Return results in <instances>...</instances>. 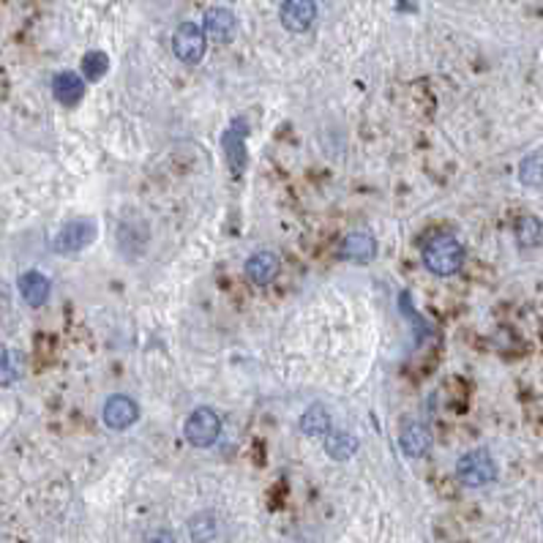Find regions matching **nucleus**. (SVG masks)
Instances as JSON below:
<instances>
[{"label": "nucleus", "mask_w": 543, "mask_h": 543, "mask_svg": "<svg viewBox=\"0 0 543 543\" xmlns=\"http://www.w3.org/2000/svg\"><path fill=\"white\" fill-rule=\"evenodd\" d=\"M424 265L429 273L434 276H454L462 271L464 265V246L459 243V238L448 235V233H440L434 238H429L424 243Z\"/></svg>", "instance_id": "obj_1"}, {"label": "nucleus", "mask_w": 543, "mask_h": 543, "mask_svg": "<svg viewBox=\"0 0 543 543\" xmlns=\"http://www.w3.org/2000/svg\"><path fill=\"white\" fill-rule=\"evenodd\" d=\"M96 235H99V225L93 218H72L52 238V249L57 254H77L85 251L96 241Z\"/></svg>", "instance_id": "obj_2"}, {"label": "nucleus", "mask_w": 543, "mask_h": 543, "mask_svg": "<svg viewBox=\"0 0 543 543\" xmlns=\"http://www.w3.org/2000/svg\"><path fill=\"white\" fill-rule=\"evenodd\" d=\"M183 434H186V440H188L191 445H195V448H210V445H216V440H218V434H221V418H218V412L210 409V407H197V409L186 418Z\"/></svg>", "instance_id": "obj_3"}, {"label": "nucleus", "mask_w": 543, "mask_h": 543, "mask_svg": "<svg viewBox=\"0 0 543 543\" xmlns=\"http://www.w3.org/2000/svg\"><path fill=\"white\" fill-rule=\"evenodd\" d=\"M456 478L470 489H481L497 478V464L486 451H470L456 462Z\"/></svg>", "instance_id": "obj_4"}, {"label": "nucleus", "mask_w": 543, "mask_h": 543, "mask_svg": "<svg viewBox=\"0 0 543 543\" xmlns=\"http://www.w3.org/2000/svg\"><path fill=\"white\" fill-rule=\"evenodd\" d=\"M208 42L205 34L197 22H183L178 25L175 36H172V52L180 63H188V66H197V63L205 57Z\"/></svg>", "instance_id": "obj_5"}, {"label": "nucleus", "mask_w": 543, "mask_h": 543, "mask_svg": "<svg viewBox=\"0 0 543 543\" xmlns=\"http://www.w3.org/2000/svg\"><path fill=\"white\" fill-rule=\"evenodd\" d=\"M246 137L249 132L243 120H233L230 129H225V134H221V150H225L227 167L235 178H241L246 170Z\"/></svg>", "instance_id": "obj_6"}, {"label": "nucleus", "mask_w": 543, "mask_h": 543, "mask_svg": "<svg viewBox=\"0 0 543 543\" xmlns=\"http://www.w3.org/2000/svg\"><path fill=\"white\" fill-rule=\"evenodd\" d=\"M102 418H104V426L112 429V432H126L129 426L137 424L140 418V407L134 399L123 396V394H115L104 402V409H102Z\"/></svg>", "instance_id": "obj_7"}, {"label": "nucleus", "mask_w": 543, "mask_h": 543, "mask_svg": "<svg viewBox=\"0 0 543 543\" xmlns=\"http://www.w3.org/2000/svg\"><path fill=\"white\" fill-rule=\"evenodd\" d=\"M203 25H205L203 34H208L218 44L233 42L235 34H238V17H235V11L230 6H210V9H205Z\"/></svg>", "instance_id": "obj_8"}, {"label": "nucleus", "mask_w": 543, "mask_h": 543, "mask_svg": "<svg viewBox=\"0 0 543 543\" xmlns=\"http://www.w3.org/2000/svg\"><path fill=\"white\" fill-rule=\"evenodd\" d=\"M281 273V260H279V254L271 251V249H263V251H254L249 263H246V276L251 284H257V287H268L279 279Z\"/></svg>", "instance_id": "obj_9"}, {"label": "nucleus", "mask_w": 543, "mask_h": 543, "mask_svg": "<svg viewBox=\"0 0 543 543\" xmlns=\"http://www.w3.org/2000/svg\"><path fill=\"white\" fill-rule=\"evenodd\" d=\"M279 17H281V25L287 30H293V34H306L317 19V4H311V0H290V4L279 6Z\"/></svg>", "instance_id": "obj_10"}, {"label": "nucleus", "mask_w": 543, "mask_h": 543, "mask_svg": "<svg viewBox=\"0 0 543 543\" xmlns=\"http://www.w3.org/2000/svg\"><path fill=\"white\" fill-rule=\"evenodd\" d=\"M399 445H402L404 456L421 459V456H426L429 448H432V429H429L424 421H407V424L402 426Z\"/></svg>", "instance_id": "obj_11"}, {"label": "nucleus", "mask_w": 543, "mask_h": 543, "mask_svg": "<svg viewBox=\"0 0 543 543\" xmlns=\"http://www.w3.org/2000/svg\"><path fill=\"white\" fill-rule=\"evenodd\" d=\"M374 254H377V241L371 233L366 230H356V233H349L344 241H341V257L349 260V263H371L374 260Z\"/></svg>", "instance_id": "obj_12"}, {"label": "nucleus", "mask_w": 543, "mask_h": 543, "mask_svg": "<svg viewBox=\"0 0 543 543\" xmlns=\"http://www.w3.org/2000/svg\"><path fill=\"white\" fill-rule=\"evenodd\" d=\"M52 96L63 107H74L85 96V80L74 72H60L52 80Z\"/></svg>", "instance_id": "obj_13"}, {"label": "nucleus", "mask_w": 543, "mask_h": 543, "mask_svg": "<svg viewBox=\"0 0 543 543\" xmlns=\"http://www.w3.org/2000/svg\"><path fill=\"white\" fill-rule=\"evenodd\" d=\"M19 287V295L27 306H44L47 298H50V279L39 271H27L19 276L17 281Z\"/></svg>", "instance_id": "obj_14"}, {"label": "nucleus", "mask_w": 543, "mask_h": 543, "mask_svg": "<svg viewBox=\"0 0 543 543\" xmlns=\"http://www.w3.org/2000/svg\"><path fill=\"white\" fill-rule=\"evenodd\" d=\"M301 432L306 437H325L331 434V412L323 404H311L303 415H301Z\"/></svg>", "instance_id": "obj_15"}, {"label": "nucleus", "mask_w": 543, "mask_h": 543, "mask_svg": "<svg viewBox=\"0 0 543 543\" xmlns=\"http://www.w3.org/2000/svg\"><path fill=\"white\" fill-rule=\"evenodd\" d=\"M218 535V522L213 510H203L188 519V538L191 543H210Z\"/></svg>", "instance_id": "obj_16"}, {"label": "nucleus", "mask_w": 543, "mask_h": 543, "mask_svg": "<svg viewBox=\"0 0 543 543\" xmlns=\"http://www.w3.org/2000/svg\"><path fill=\"white\" fill-rule=\"evenodd\" d=\"M25 374V356L19 349H4L0 353V386H14Z\"/></svg>", "instance_id": "obj_17"}, {"label": "nucleus", "mask_w": 543, "mask_h": 543, "mask_svg": "<svg viewBox=\"0 0 543 543\" xmlns=\"http://www.w3.org/2000/svg\"><path fill=\"white\" fill-rule=\"evenodd\" d=\"M325 451H328L331 459L347 462V459H353V454L358 451V440L349 434V432H333V434H328V440H325Z\"/></svg>", "instance_id": "obj_18"}, {"label": "nucleus", "mask_w": 543, "mask_h": 543, "mask_svg": "<svg viewBox=\"0 0 543 543\" xmlns=\"http://www.w3.org/2000/svg\"><path fill=\"white\" fill-rule=\"evenodd\" d=\"M107 72H110V57H107L104 52L93 50V52H88V55L82 57V74H85V80L99 82Z\"/></svg>", "instance_id": "obj_19"}, {"label": "nucleus", "mask_w": 543, "mask_h": 543, "mask_svg": "<svg viewBox=\"0 0 543 543\" xmlns=\"http://www.w3.org/2000/svg\"><path fill=\"white\" fill-rule=\"evenodd\" d=\"M519 180L530 188H540V153H530L519 164Z\"/></svg>", "instance_id": "obj_20"}, {"label": "nucleus", "mask_w": 543, "mask_h": 543, "mask_svg": "<svg viewBox=\"0 0 543 543\" xmlns=\"http://www.w3.org/2000/svg\"><path fill=\"white\" fill-rule=\"evenodd\" d=\"M516 238L522 246H538L540 243V221L535 216H522L516 221Z\"/></svg>", "instance_id": "obj_21"}, {"label": "nucleus", "mask_w": 543, "mask_h": 543, "mask_svg": "<svg viewBox=\"0 0 543 543\" xmlns=\"http://www.w3.org/2000/svg\"><path fill=\"white\" fill-rule=\"evenodd\" d=\"M148 543H175V538L167 530H156V532L148 535Z\"/></svg>", "instance_id": "obj_22"}]
</instances>
